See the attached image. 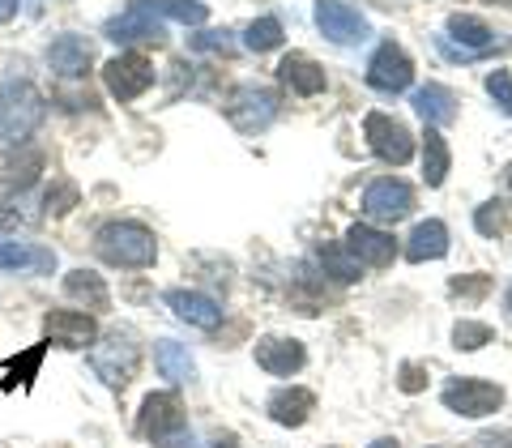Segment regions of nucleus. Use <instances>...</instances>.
<instances>
[{
	"instance_id": "1",
	"label": "nucleus",
	"mask_w": 512,
	"mask_h": 448,
	"mask_svg": "<svg viewBox=\"0 0 512 448\" xmlns=\"http://www.w3.org/2000/svg\"><path fill=\"white\" fill-rule=\"evenodd\" d=\"M94 248H99L107 265H120V269H146L158 256L154 235L141 227V222H107V227H99V235H94Z\"/></svg>"
},
{
	"instance_id": "2",
	"label": "nucleus",
	"mask_w": 512,
	"mask_h": 448,
	"mask_svg": "<svg viewBox=\"0 0 512 448\" xmlns=\"http://www.w3.org/2000/svg\"><path fill=\"white\" fill-rule=\"evenodd\" d=\"M141 436L154 440L158 448H192V431H188V419H184V406L175 393H150L141 402Z\"/></svg>"
},
{
	"instance_id": "3",
	"label": "nucleus",
	"mask_w": 512,
	"mask_h": 448,
	"mask_svg": "<svg viewBox=\"0 0 512 448\" xmlns=\"http://www.w3.org/2000/svg\"><path fill=\"white\" fill-rule=\"evenodd\" d=\"M43 111H47L43 94L30 82H5L0 86V137L18 146L43 124Z\"/></svg>"
},
{
	"instance_id": "4",
	"label": "nucleus",
	"mask_w": 512,
	"mask_h": 448,
	"mask_svg": "<svg viewBox=\"0 0 512 448\" xmlns=\"http://www.w3.org/2000/svg\"><path fill=\"white\" fill-rule=\"evenodd\" d=\"M90 367L99 372L103 384H111V389H124V384L137 376V367H141L137 338H133V333H107V338L90 350Z\"/></svg>"
},
{
	"instance_id": "5",
	"label": "nucleus",
	"mask_w": 512,
	"mask_h": 448,
	"mask_svg": "<svg viewBox=\"0 0 512 448\" xmlns=\"http://www.w3.org/2000/svg\"><path fill=\"white\" fill-rule=\"evenodd\" d=\"M278 107H282V99L269 86H239L227 103V120L239 133H265V128L278 120Z\"/></svg>"
},
{
	"instance_id": "6",
	"label": "nucleus",
	"mask_w": 512,
	"mask_h": 448,
	"mask_svg": "<svg viewBox=\"0 0 512 448\" xmlns=\"http://www.w3.org/2000/svg\"><path fill=\"white\" fill-rule=\"evenodd\" d=\"M440 397H444V406H448V410L461 414V419H487V414H495V410L504 406V389H500V384L474 380V376L453 380Z\"/></svg>"
},
{
	"instance_id": "7",
	"label": "nucleus",
	"mask_w": 512,
	"mask_h": 448,
	"mask_svg": "<svg viewBox=\"0 0 512 448\" xmlns=\"http://www.w3.org/2000/svg\"><path fill=\"white\" fill-rule=\"evenodd\" d=\"M103 82L120 103H133L154 86V64L141 52H120L116 60L103 64Z\"/></svg>"
},
{
	"instance_id": "8",
	"label": "nucleus",
	"mask_w": 512,
	"mask_h": 448,
	"mask_svg": "<svg viewBox=\"0 0 512 448\" xmlns=\"http://www.w3.org/2000/svg\"><path fill=\"white\" fill-rule=\"evenodd\" d=\"M363 133H367V146H372L376 158H384V163H393V167L410 163L414 137H410V128L402 120L384 116V111H372V116L363 120Z\"/></svg>"
},
{
	"instance_id": "9",
	"label": "nucleus",
	"mask_w": 512,
	"mask_h": 448,
	"mask_svg": "<svg viewBox=\"0 0 512 448\" xmlns=\"http://www.w3.org/2000/svg\"><path fill=\"white\" fill-rule=\"evenodd\" d=\"M444 30H448V39H440V52L448 60H478L495 47V35L487 30V22L470 18V13H453Z\"/></svg>"
},
{
	"instance_id": "10",
	"label": "nucleus",
	"mask_w": 512,
	"mask_h": 448,
	"mask_svg": "<svg viewBox=\"0 0 512 448\" xmlns=\"http://www.w3.org/2000/svg\"><path fill=\"white\" fill-rule=\"evenodd\" d=\"M316 26H320V35H325L329 43H338V47L363 43L367 35H372V26H367L363 13L342 5V0H316Z\"/></svg>"
},
{
	"instance_id": "11",
	"label": "nucleus",
	"mask_w": 512,
	"mask_h": 448,
	"mask_svg": "<svg viewBox=\"0 0 512 448\" xmlns=\"http://www.w3.org/2000/svg\"><path fill=\"white\" fill-rule=\"evenodd\" d=\"M410 210H414V188L402 184V180H393V175L367 184V192H363V214L372 222H397V218H406Z\"/></svg>"
},
{
	"instance_id": "12",
	"label": "nucleus",
	"mask_w": 512,
	"mask_h": 448,
	"mask_svg": "<svg viewBox=\"0 0 512 448\" xmlns=\"http://www.w3.org/2000/svg\"><path fill=\"white\" fill-rule=\"evenodd\" d=\"M367 82L384 94H402L414 82V64L397 43H380L376 56L367 60Z\"/></svg>"
},
{
	"instance_id": "13",
	"label": "nucleus",
	"mask_w": 512,
	"mask_h": 448,
	"mask_svg": "<svg viewBox=\"0 0 512 448\" xmlns=\"http://www.w3.org/2000/svg\"><path fill=\"white\" fill-rule=\"evenodd\" d=\"M103 35L107 39H116V43H167V30H163V22L154 18V13H146V9H137L133 0H128V9L120 13V18H111L107 26H103Z\"/></svg>"
},
{
	"instance_id": "14",
	"label": "nucleus",
	"mask_w": 512,
	"mask_h": 448,
	"mask_svg": "<svg viewBox=\"0 0 512 448\" xmlns=\"http://www.w3.org/2000/svg\"><path fill=\"white\" fill-rule=\"evenodd\" d=\"M346 252L355 256L359 265L384 269V265H393V256H397V239L376 231V227H367V222H355V227L346 231Z\"/></svg>"
},
{
	"instance_id": "15",
	"label": "nucleus",
	"mask_w": 512,
	"mask_h": 448,
	"mask_svg": "<svg viewBox=\"0 0 512 448\" xmlns=\"http://www.w3.org/2000/svg\"><path fill=\"white\" fill-rule=\"evenodd\" d=\"M47 167V154L39 146H26V141H18L13 150L0 154V184L9 188H30L43 175Z\"/></svg>"
},
{
	"instance_id": "16",
	"label": "nucleus",
	"mask_w": 512,
	"mask_h": 448,
	"mask_svg": "<svg viewBox=\"0 0 512 448\" xmlns=\"http://www.w3.org/2000/svg\"><path fill=\"white\" fill-rule=\"evenodd\" d=\"M43 329H47V338H52L56 346H64V350H82V346L94 342V333H99L90 312H47Z\"/></svg>"
},
{
	"instance_id": "17",
	"label": "nucleus",
	"mask_w": 512,
	"mask_h": 448,
	"mask_svg": "<svg viewBox=\"0 0 512 448\" xmlns=\"http://www.w3.org/2000/svg\"><path fill=\"white\" fill-rule=\"evenodd\" d=\"M256 363H261L269 376H295L299 367L308 363V350L291 338H261L256 342Z\"/></svg>"
},
{
	"instance_id": "18",
	"label": "nucleus",
	"mask_w": 512,
	"mask_h": 448,
	"mask_svg": "<svg viewBox=\"0 0 512 448\" xmlns=\"http://www.w3.org/2000/svg\"><path fill=\"white\" fill-rule=\"evenodd\" d=\"M278 77H282V86H291L295 94H303V99H312V94L325 90V69H320L312 56H303V52L286 56L278 64Z\"/></svg>"
},
{
	"instance_id": "19",
	"label": "nucleus",
	"mask_w": 512,
	"mask_h": 448,
	"mask_svg": "<svg viewBox=\"0 0 512 448\" xmlns=\"http://www.w3.org/2000/svg\"><path fill=\"white\" fill-rule=\"evenodd\" d=\"M414 111L427 120V128H444V124H453L457 120V94L448 90V86H436V82H427L423 90H414Z\"/></svg>"
},
{
	"instance_id": "20",
	"label": "nucleus",
	"mask_w": 512,
	"mask_h": 448,
	"mask_svg": "<svg viewBox=\"0 0 512 448\" xmlns=\"http://www.w3.org/2000/svg\"><path fill=\"white\" fill-rule=\"evenodd\" d=\"M167 303H171L175 316L188 320V325H197V329H218V320H222V308L201 291H167Z\"/></svg>"
},
{
	"instance_id": "21",
	"label": "nucleus",
	"mask_w": 512,
	"mask_h": 448,
	"mask_svg": "<svg viewBox=\"0 0 512 448\" xmlns=\"http://www.w3.org/2000/svg\"><path fill=\"white\" fill-rule=\"evenodd\" d=\"M312 410H316V397L308 389H299V384H291V389H278L274 397H269V419L282 423V427H303Z\"/></svg>"
},
{
	"instance_id": "22",
	"label": "nucleus",
	"mask_w": 512,
	"mask_h": 448,
	"mask_svg": "<svg viewBox=\"0 0 512 448\" xmlns=\"http://www.w3.org/2000/svg\"><path fill=\"white\" fill-rule=\"evenodd\" d=\"M47 64H52V73H60V77H86L90 43L77 39V35H60L52 47H47Z\"/></svg>"
},
{
	"instance_id": "23",
	"label": "nucleus",
	"mask_w": 512,
	"mask_h": 448,
	"mask_svg": "<svg viewBox=\"0 0 512 448\" xmlns=\"http://www.w3.org/2000/svg\"><path fill=\"white\" fill-rule=\"evenodd\" d=\"M444 252H448V227L440 218L419 222L406 239V261H440Z\"/></svg>"
},
{
	"instance_id": "24",
	"label": "nucleus",
	"mask_w": 512,
	"mask_h": 448,
	"mask_svg": "<svg viewBox=\"0 0 512 448\" xmlns=\"http://www.w3.org/2000/svg\"><path fill=\"white\" fill-rule=\"evenodd\" d=\"M154 363H158V372H163V380H171V384L197 380V363H192L188 346H180V342H158L154 346Z\"/></svg>"
},
{
	"instance_id": "25",
	"label": "nucleus",
	"mask_w": 512,
	"mask_h": 448,
	"mask_svg": "<svg viewBox=\"0 0 512 448\" xmlns=\"http://www.w3.org/2000/svg\"><path fill=\"white\" fill-rule=\"evenodd\" d=\"M9 269H56V256L35 244H18V239H0V274Z\"/></svg>"
},
{
	"instance_id": "26",
	"label": "nucleus",
	"mask_w": 512,
	"mask_h": 448,
	"mask_svg": "<svg viewBox=\"0 0 512 448\" xmlns=\"http://www.w3.org/2000/svg\"><path fill=\"white\" fill-rule=\"evenodd\" d=\"M137 9L154 13V18H171V22H184V26H201L210 18V9L201 0H133Z\"/></svg>"
},
{
	"instance_id": "27",
	"label": "nucleus",
	"mask_w": 512,
	"mask_h": 448,
	"mask_svg": "<svg viewBox=\"0 0 512 448\" xmlns=\"http://www.w3.org/2000/svg\"><path fill=\"white\" fill-rule=\"evenodd\" d=\"M448 163H453V154H448V141L440 137V128H427V133H423V180L431 188H440L444 175H448Z\"/></svg>"
},
{
	"instance_id": "28",
	"label": "nucleus",
	"mask_w": 512,
	"mask_h": 448,
	"mask_svg": "<svg viewBox=\"0 0 512 448\" xmlns=\"http://www.w3.org/2000/svg\"><path fill=\"white\" fill-rule=\"evenodd\" d=\"M64 291H69L73 299L90 303L94 312H103V308H107V286H103L99 274H90V269H73V274L64 278Z\"/></svg>"
},
{
	"instance_id": "29",
	"label": "nucleus",
	"mask_w": 512,
	"mask_h": 448,
	"mask_svg": "<svg viewBox=\"0 0 512 448\" xmlns=\"http://www.w3.org/2000/svg\"><path fill=\"white\" fill-rule=\"evenodd\" d=\"M316 261L329 269L333 282H342V286H346V282H359V261L346 252V244H325V248L316 252Z\"/></svg>"
},
{
	"instance_id": "30",
	"label": "nucleus",
	"mask_w": 512,
	"mask_h": 448,
	"mask_svg": "<svg viewBox=\"0 0 512 448\" xmlns=\"http://www.w3.org/2000/svg\"><path fill=\"white\" fill-rule=\"evenodd\" d=\"M474 227H478V235H487V239L504 235L508 231V201H483L474 210Z\"/></svg>"
},
{
	"instance_id": "31",
	"label": "nucleus",
	"mask_w": 512,
	"mask_h": 448,
	"mask_svg": "<svg viewBox=\"0 0 512 448\" xmlns=\"http://www.w3.org/2000/svg\"><path fill=\"white\" fill-rule=\"evenodd\" d=\"M244 43H248V52H274V47L282 43V22H278V18L252 22V26L244 30Z\"/></svg>"
},
{
	"instance_id": "32",
	"label": "nucleus",
	"mask_w": 512,
	"mask_h": 448,
	"mask_svg": "<svg viewBox=\"0 0 512 448\" xmlns=\"http://www.w3.org/2000/svg\"><path fill=\"white\" fill-rule=\"evenodd\" d=\"M39 363H43V346H30L22 359H9V363H5V372H9L13 380H5V389H13V384H22V389H30V380H35Z\"/></svg>"
},
{
	"instance_id": "33",
	"label": "nucleus",
	"mask_w": 512,
	"mask_h": 448,
	"mask_svg": "<svg viewBox=\"0 0 512 448\" xmlns=\"http://www.w3.org/2000/svg\"><path fill=\"white\" fill-rule=\"evenodd\" d=\"M491 338H495V333H491V325H483V320H461V325L453 329L457 350H483Z\"/></svg>"
},
{
	"instance_id": "34",
	"label": "nucleus",
	"mask_w": 512,
	"mask_h": 448,
	"mask_svg": "<svg viewBox=\"0 0 512 448\" xmlns=\"http://www.w3.org/2000/svg\"><path fill=\"white\" fill-rule=\"evenodd\" d=\"M47 210L52 214H69L73 205H77V184H69V180H56V188H47Z\"/></svg>"
},
{
	"instance_id": "35",
	"label": "nucleus",
	"mask_w": 512,
	"mask_h": 448,
	"mask_svg": "<svg viewBox=\"0 0 512 448\" xmlns=\"http://www.w3.org/2000/svg\"><path fill=\"white\" fill-rule=\"evenodd\" d=\"M487 94L495 99V107H500L504 116H512V77L508 73H491L487 77Z\"/></svg>"
},
{
	"instance_id": "36",
	"label": "nucleus",
	"mask_w": 512,
	"mask_h": 448,
	"mask_svg": "<svg viewBox=\"0 0 512 448\" xmlns=\"http://www.w3.org/2000/svg\"><path fill=\"white\" fill-rule=\"evenodd\" d=\"M453 295H461V299H483V295H491V278L487 274L453 278Z\"/></svg>"
},
{
	"instance_id": "37",
	"label": "nucleus",
	"mask_w": 512,
	"mask_h": 448,
	"mask_svg": "<svg viewBox=\"0 0 512 448\" xmlns=\"http://www.w3.org/2000/svg\"><path fill=\"white\" fill-rule=\"evenodd\" d=\"M227 39H231L227 30H222V35L214 30V35H197V39H192V47H197V52H231V43H227Z\"/></svg>"
},
{
	"instance_id": "38",
	"label": "nucleus",
	"mask_w": 512,
	"mask_h": 448,
	"mask_svg": "<svg viewBox=\"0 0 512 448\" xmlns=\"http://www.w3.org/2000/svg\"><path fill=\"white\" fill-rule=\"evenodd\" d=\"M402 389L406 393H419L423 389V367H414V363L402 367Z\"/></svg>"
},
{
	"instance_id": "39",
	"label": "nucleus",
	"mask_w": 512,
	"mask_h": 448,
	"mask_svg": "<svg viewBox=\"0 0 512 448\" xmlns=\"http://www.w3.org/2000/svg\"><path fill=\"white\" fill-rule=\"evenodd\" d=\"M18 13V0H0V22H9Z\"/></svg>"
},
{
	"instance_id": "40",
	"label": "nucleus",
	"mask_w": 512,
	"mask_h": 448,
	"mask_svg": "<svg viewBox=\"0 0 512 448\" xmlns=\"http://www.w3.org/2000/svg\"><path fill=\"white\" fill-rule=\"evenodd\" d=\"M210 448H239V440H235V436H218Z\"/></svg>"
},
{
	"instance_id": "41",
	"label": "nucleus",
	"mask_w": 512,
	"mask_h": 448,
	"mask_svg": "<svg viewBox=\"0 0 512 448\" xmlns=\"http://www.w3.org/2000/svg\"><path fill=\"white\" fill-rule=\"evenodd\" d=\"M372 448H402V444H397V440H389V436H384V440H376Z\"/></svg>"
},
{
	"instance_id": "42",
	"label": "nucleus",
	"mask_w": 512,
	"mask_h": 448,
	"mask_svg": "<svg viewBox=\"0 0 512 448\" xmlns=\"http://www.w3.org/2000/svg\"><path fill=\"white\" fill-rule=\"evenodd\" d=\"M495 5H504V9H512V0H495Z\"/></svg>"
},
{
	"instance_id": "43",
	"label": "nucleus",
	"mask_w": 512,
	"mask_h": 448,
	"mask_svg": "<svg viewBox=\"0 0 512 448\" xmlns=\"http://www.w3.org/2000/svg\"><path fill=\"white\" fill-rule=\"evenodd\" d=\"M504 175H508V188H512V167H508V171H504Z\"/></svg>"
},
{
	"instance_id": "44",
	"label": "nucleus",
	"mask_w": 512,
	"mask_h": 448,
	"mask_svg": "<svg viewBox=\"0 0 512 448\" xmlns=\"http://www.w3.org/2000/svg\"><path fill=\"white\" fill-rule=\"evenodd\" d=\"M508 308H512V295H508Z\"/></svg>"
}]
</instances>
